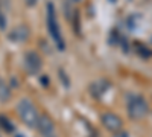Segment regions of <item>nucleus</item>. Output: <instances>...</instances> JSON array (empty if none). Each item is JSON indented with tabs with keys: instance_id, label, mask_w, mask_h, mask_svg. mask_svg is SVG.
I'll return each mask as SVG.
<instances>
[{
	"instance_id": "nucleus-3",
	"label": "nucleus",
	"mask_w": 152,
	"mask_h": 137,
	"mask_svg": "<svg viewBox=\"0 0 152 137\" xmlns=\"http://www.w3.org/2000/svg\"><path fill=\"white\" fill-rule=\"evenodd\" d=\"M149 111V105L142 96H131L128 99V114L134 120L143 119Z\"/></svg>"
},
{
	"instance_id": "nucleus-2",
	"label": "nucleus",
	"mask_w": 152,
	"mask_h": 137,
	"mask_svg": "<svg viewBox=\"0 0 152 137\" xmlns=\"http://www.w3.org/2000/svg\"><path fill=\"white\" fill-rule=\"evenodd\" d=\"M17 113L20 116V119L23 120V123L26 127L35 128L38 125V120H40V114L35 108V105L29 101V99H21L17 104Z\"/></svg>"
},
{
	"instance_id": "nucleus-10",
	"label": "nucleus",
	"mask_w": 152,
	"mask_h": 137,
	"mask_svg": "<svg viewBox=\"0 0 152 137\" xmlns=\"http://www.w3.org/2000/svg\"><path fill=\"white\" fill-rule=\"evenodd\" d=\"M107 87H108V85H104V87H102L99 82H94V84L91 85V89H90V90H93V95H94L96 97H99L100 95H102V93L107 90Z\"/></svg>"
},
{
	"instance_id": "nucleus-1",
	"label": "nucleus",
	"mask_w": 152,
	"mask_h": 137,
	"mask_svg": "<svg viewBox=\"0 0 152 137\" xmlns=\"http://www.w3.org/2000/svg\"><path fill=\"white\" fill-rule=\"evenodd\" d=\"M47 29H49V34H50V37H52L55 46L59 49V51H64L66 41H64L62 34H61L58 18H56V14H55V6L52 3H47Z\"/></svg>"
},
{
	"instance_id": "nucleus-15",
	"label": "nucleus",
	"mask_w": 152,
	"mask_h": 137,
	"mask_svg": "<svg viewBox=\"0 0 152 137\" xmlns=\"http://www.w3.org/2000/svg\"><path fill=\"white\" fill-rule=\"evenodd\" d=\"M0 84H2V79H0Z\"/></svg>"
},
{
	"instance_id": "nucleus-5",
	"label": "nucleus",
	"mask_w": 152,
	"mask_h": 137,
	"mask_svg": "<svg viewBox=\"0 0 152 137\" xmlns=\"http://www.w3.org/2000/svg\"><path fill=\"white\" fill-rule=\"evenodd\" d=\"M100 120H102V125L111 131V133H117L122 130V119L117 116V114H114V113H104L102 117H100Z\"/></svg>"
},
{
	"instance_id": "nucleus-7",
	"label": "nucleus",
	"mask_w": 152,
	"mask_h": 137,
	"mask_svg": "<svg viewBox=\"0 0 152 137\" xmlns=\"http://www.w3.org/2000/svg\"><path fill=\"white\" fill-rule=\"evenodd\" d=\"M29 34H31L29 32V28L24 26V24H20L18 28H15L14 31L9 34V40H12L14 43H23V41L28 40Z\"/></svg>"
},
{
	"instance_id": "nucleus-13",
	"label": "nucleus",
	"mask_w": 152,
	"mask_h": 137,
	"mask_svg": "<svg viewBox=\"0 0 152 137\" xmlns=\"http://www.w3.org/2000/svg\"><path fill=\"white\" fill-rule=\"evenodd\" d=\"M37 2H38V0H26V3H28L29 6H35Z\"/></svg>"
},
{
	"instance_id": "nucleus-12",
	"label": "nucleus",
	"mask_w": 152,
	"mask_h": 137,
	"mask_svg": "<svg viewBox=\"0 0 152 137\" xmlns=\"http://www.w3.org/2000/svg\"><path fill=\"white\" fill-rule=\"evenodd\" d=\"M113 137H129V134L128 133H126V131H117V133H114V136Z\"/></svg>"
},
{
	"instance_id": "nucleus-8",
	"label": "nucleus",
	"mask_w": 152,
	"mask_h": 137,
	"mask_svg": "<svg viewBox=\"0 0 152 137\" xmlns=\"http://www.w3.org/2000/svg\"><path fill=\"white\" fill-rule=\"evenodd\" d=\"M11 97V90H9V87L6 84H0V101L2 102H6L8 99Z\"/></svg>"
},
{
	"instance_id": "nucleus-11",
	"label": "nucleus",
	"mask_w": 152,
	"mask_h": 137,
	"mask_svg": "<svg viewBox=\"0 0 152 137\" xmlns=\"http://www.w3.org/2000/svg\"><path fill=\"white\" fill-rule=\"evenodd\" d=\"M6 28V15H5V12L0 9V29H5Z\"/></svg>"
},
{
	"instance_id": "nucleus-6",
	"label": "nucleus",
	"mask_w": 152,
	"mask_h": 137,
	"mask_svg": "<svg viewBox=\"0 0 152 137\" xmlns=\"http://www.w3.org/2000/svg\"><path fill=\"white\" fill-rule=\"evenodd\" d=\"M37 128H38V131H40L41 137H56L53 122H52V119H50L49 116H46V114L40 116V120H38Z\"/></svg>"
},
{
	"instance_id": "nucleus-14",
	"label": "nucleus",
	"mask_w": 152,
	"mask_h": 137,
	"mask_svg": "<svg viewBox=\"0 0 152 137\" xmlns=\"http://www.w3.org/2000/svg\"><path fill=\"white\" fill-rule=\"evenodd\" d=\"M110 2H111V3H114V2H117V0H110Z\"/></svg>"
},
{
	"instance_id": "nucleus-4",
	"label": "nucleus",
	"mask_w": 152,
	"mask_h": 137,
	"mask_svg": "<svg viewBox=\"0 0 152 137\" xmlns=\"http://www.w3.org/2000/svg\"><path fill=\"white\" fill-rule=\"evenodd\" d=\"M24 67L29 75H37L41 70V56L34 51H29L24 55Z\"/></svg>"
},
{
	"instance_id": "nucleus-9",
	"label": "nucleus",
	"mask_w": 152,
	"mask_h": 137,
	"mask_svg": "<svg viewBox=\"0 0 152 137\" xmlns=\"http://www.w3.org/2000/svg\"><path fill=\"white\" fill-rule=\"evenodd\" d=\"M0 125H2V128L6 131V133H14V125L9 122L8 117H3V116H0Z\"/></svg>"
}]
</instances>
